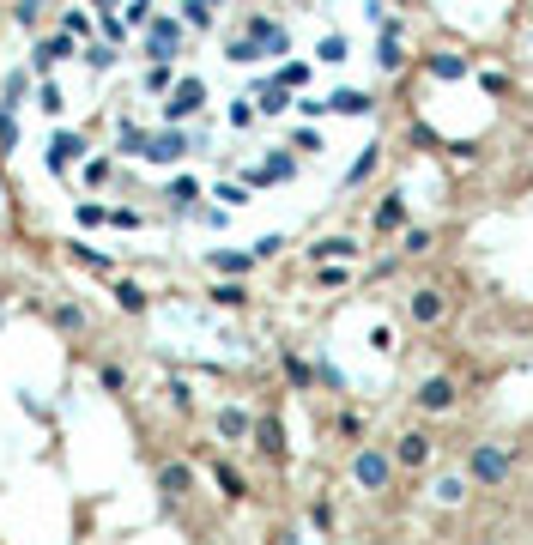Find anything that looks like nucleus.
<instances>
[{
  "label": "nucleus",
  "mask_w": 533,
  "mask_h": 545,
  "mask_svg": "<svg viewBox=\"0 0 533 545\" xmlns=\"http://www.w3.org/2000/svg\"><path fill=\"white\" fill-rule=\"evenodd\" d=\"M510 448L503 443H479L467 455V473H472V484H485V491H497V484H510Z\"/></svg>",
  "instance_id": "nucleus-1"
},
{
  "label": "nucleus",
  "mask_w": 533,
  "mask_h": 545,
  "mask_svg": "<svg viewBox=\"0 0 533 545\" xmlns=\"http://www.w3.org/2000/svg\"><path fill=\"white\" fill-rule=\"evenodd\" d=\"M351 479H358V491H388L394 455L388 448H358V455H351Z\"/></svg>",
  "instance_id": "nucleus-2"
},
{
  "label": "nucleus",
  "mask_w": 533,
  "mask_h": 545,
  "mask_svg": "<svg viewBox=\"0 0 533 545\" xmlns=\"http://www.w3.org/2000/svg\"><path fill=\"white\" fill-rule=\"evenodd\" d=\"M407 315L418 327H443V315H449V297H443V285H418L407 303Z\"/></svg>",
  "instance_id": "nucleus-3"
},
{
  "label": "nucleus",
  "mask_w": 533,
  "mask_h": 545,
  "mask_svg": "<svg viewBox=\"0 0 533 545\" xmlns=\"http://www.w3.org/2000/svg\"><path fill=\"white\" fill-rule=\"evenodd\" d=\"M176 49H182V19H152V31H145V55L152 61H176Z\"/></svg>",
  "instance_id": "nucleus-4"
},
{
  "label": "nucleus",
  "mask_w": 533,
  "mask_h": 545,
  "mask_svg": "<svg viewBox=\"0 0 533 545\" xmlns=\"http://www.w3.org/2000/svg\"><path fill=\"white\" fill-rule=\"evenodd\" d=\"M206 103V85L201 80H182V85H170V103H164V121H188L194 109Z\"/></svg>",
  "instance_id": "nucleus-5"
},
{
  "label": "nucleus",
  "mask_w": 533,
  "mask_h": 545,
  "mask_svg": "<svg viewBox=\"0 0 533 545\" xmlns=\"http://www.w3.org/2000/svg\"><path fill=\"white\" fill-rule=\"evenodd\" d=\"M431 455H436V443L425 437V430H407V437L394 443V466H412V473H418V466H431Z\"/></svg>",
  "instance_id": "nucleus-6"
},
{
  "label": "nucleus",
  "mask_w": 533,
  "mask_h": 545,
  "mask_svg": "<svg viewBox=\"0 0 533 545\" xmlns=\"http://www.w3.org/2000/svg\"><path fill=\"white\" fill-rule=\"evenodd\" d=\"M454 400H461V394H454L449 376H425V382H418V412H449Z\"/></svg>",
  "instance_id": "nucleus-7"
},
{
  "label": "nucleus",
  "mask_w": 533,
  "mask_h": 545,
  "mask_svg": "<svg viewBox=\"0 0 533 545\" xmlns=\"http://www.w3.org/2000/svg\"><path fill=\"white\" fill-rule=\"evenodd\" d=\"M255 448L266 461H285V424L279 418H255Z\"/></svg>",
  "instance_id": "nucleus-8"
},
{
  "label": "nucleus",
  "mask_w": 533,
  "mask_h": 545,
  "mask_svg": "<svg viewBox=\"0 0 533 545\" xmlns=\"http://www.w3.org/2000/svg\"><path fill=\"white\" fill-rule=\"evenodd\" d=\"M158 491H164L170 503H176V497H188V491H194V473H188L182 461H170V466H158Z\"/></svg>",
  "instance_id": "nucleus-9"
},
{
  "label": "nucleus",
  "mask_w": 533,
  "mask_h": 545,
  "mask_svg": "<svg viewBox=\"0 0 533 545\" xmlns=\"http://www.w3.org/2000/svg\"><path fill=\"white\" fill-rule=\"evenodd\" d=\"M67 55H73V42H67V37L37 42V55H31V73H42V80H49V67H55V61H67Z\"/></svg>",
  "instance_id": "nucleus-10"
},
{
  "label": "nucleus",
  "mask_w": 533,
  "mask_h": 545,
  "mask_svg": "<svg viewBox=\"0 0 533 545\" xmlns=\"http://www.w3.org/2000/svg\"><path fill=\"white\" fill-rule=\"evenodd\" d=\"M182 152H188V134H152V146H145L152 164H176Z\"/></svg>",
  "instance_id": "nucleus-11"
},
{
  "label": "nucleus",
  "mask_w": 533,
  "mask_h": 545,
  "mask_svg": "<svg viewBox=\"0 0 533 545\" xmlns=\"http://www.w3.org/2000/svg\"><path fill=\"white\" fill-rule=\"evenodd\" d=\"M425 67H431V80H467V61L454 55V49H436V55H425Z\"/></svg>",
  "instance_id": "nucleus-12"
},
{
  "label": "nucleus",
  "mask_w": 533,
  "mask_h": 545,
  "mask_svg": "<svg viewBox=\"0 0 533 545\" xmlns=\"http://www.w3.org/2000/svg\"><path fill=\"white\" fill-rule=\"evenodd\" d=\"M79 152H85V140H79V134H55V146H49V170L61 176V170H67L73 158H79Z\"/></svg>",
  "instance_id": "nucleus-13"
},
{
  "label": "nucleus",
  "mask_w": 533,
  "mask_h": 545,
  "mask_svg": "<svg viewBox=\"0 0 533 545\" xmlns=\"http://www.w3.org/2000/svg\"><path fill=\"white\" fill-rule=\"evenodd\" d=\"M358 255V242L351 237H322L315 249H309V261H351Z\"/></svg>",
  "instance_id": "nucleus-14"
},
{
  "label": "nucleus",
  "mask_w": 533,
  "mask_h": 545,
  "mask_svg": "<svg viewBox=\"0 0 533 545\" xmlns=\"http://www.w3.org/2000/svg\"><path fill=\"white\" fill-rule=\"evenodd\" d=\"M376 61H382V73H400V67H407V42H400V31H382Z\"/></svg>",
  "instance_id": "nucleus-15"
},
{
  "label": "nucleus",
  "mask_w": 533,
  "mask_h": 545,
  "mask_svg": "<svg viewBox=\"0 0 533 545\" xmlns=\"http://www.w3.org/2000/svg\"><path fill=\"white\" fill-rule=\"evenodd\" d=\"M376 230H382V237H388V230H407V201H400V194H388V201L376 206Z\"/></svg>",
  "instance_id": "nucleus-16"
},
{
  "label": "nucleus",
  "mask_w": 533,
  "mask_h": 545,
  "mask_svg": "<svg viewBox=\"0 0 533 545\" xmlns=\"http://www.w3.org/2000/svg\"><path fill=\"white\" fill-rule=\"evenodd\" d=\"M248 430H255V424H248L243 406H225V412H219V437H225V443H243Z\"/></svg>",
  "instance_id": "nucleus-17"
},
{
  "label": "nucleus",
  "mask_w": 533,
  "mask_h": 545,
  "mask_svg": "<svg viewBox=\"0 0 533 545\" xmlns=\"http://www.w3.org/2000/svg\"><path fill=\"white\" fill-rule=\"evenodd\" d=\"M145 303H152V297H145L134 279H116V309H127V315H145Z\"/></svg>",
  "instance_id": "nucleus-18"
},
{
  "label": "nucleus",
  "mask_w": 533,
  "mask_h": 545,
  "mask_svg": "<svg viewBox=\"0 0 533 545\" xmlns=\"http://www.w3.org/2000/svg\"><path fill=\"white\" fill-rule=\"evenodd\" d=\"M212 479H219V491H225L230 503H243V497H248V484H243V473H237V466L219 461V466H212Z\"/></svg>",
  "instance_id": "nucleus-19"
},
{
  "label": "nucleus",
  "mask_w": 533,
  "mask_h": 545,
  "mask_svg": "<svg viewBox=\"0 0 533 545\" xmlns=\"http://www.w3.org/2000/svg\"><path fill=\"white\" fill-rule=\"evenodd\" d=\"M49 322L61 327V334H85V309H79V303H55V309H49Z\"/></svg>",
  "instance_id": "nucleus-20"
},
{
  "label": "nucleus",
  "mask_w": 533,
  "mask_h": 545,
  "mask_svg": "<svg viewBox=\"0 0 533 545\" xmlns=\"http://www.w3.org/2000/svg\"><path fill=\"white\" fill-rule=\"evenodd\" d=\"M212 267H219L225 279H243L248 267H255V255H230V249H212Z\"/></svg>",
  "instance_id": "nucleus-21"
},
{
  "label": "nucleus",
  "mask_w": 533,
  "mask_h": 545,
  "mask_svg": "<svg viewBox=\"0 0 533 545\" xmlns=\"http://www.w3.org/2000/svg\"><path fill=\"white\" fill-rule=\"evenodd\" d=\"M328 109H333V116H369V98H364V91H333Z\"/></svg>",
  "instance_id": "nucleus-22"
},
{
  "label": "nucleus",
  "mask_w": 533,
  "mask_h": 545,
  "mask_svg": "<svg viewBox=\"0 0 533 545\" xmlns=\"http://www.w3.org/2000/svg\"><path fill=\"white\" fill-rule=\"evenodd\" d=\"M206 297L219 303V309H243V303H248V291H243V285H237V279H225V285H212Z\"/></svg>",
  "instance_id": "nucleus-23"
},
{
  "label": "nucleus",
  "mask_w": 533,
  "mask_h": 545,
  "mask_svg": "<svg viewBox=\"0 0 533 545\" xmlns=\"http://www.w3.org/2000/svg\"><path fill=\"white\" fill-rule=\"evenodd\" d=\"M436 503H467V479H454V473H443V479H436Z\"/></svg>",
  "instance_id": "nucleus-24"
},
{
  "label": "nucleus",
  "mask_w": 533,
  "mask_h": 545,
  "mask_svg": "<svg viewBox=\"0 0 533 545\" xmlns=\"http://www.w3.org/2000/svg\"><path fill=\"white\" fill-rule=\"evenodd\" d=\"M279 109H291V85L273 80V85L261 91V116H279Z\"/></svg>",
  "instance_id": "nucleus-25"
},
{
  "label": "nucleus",
  "mask_w": 533,
  "mask_h": 545,
  "mask_svg": "<svg viewBox=\"0 0 533 545\" xmlns=\"http://www.w3.org/2000/svg\"><path fill=\"white\" fill-rule=\"evenodd\" d=\"M225 61H237V67H248V61H261V42H255V37H230Z\"/></svg>",
  "instance_id": "nucleus-26"
},
{
  "label": "nucleus",
  "mask_w": 533,
  "mask_h": 545,
  "mask_svg": "<svg viewBox=\"0 0 533 545\" xmlns=\"http://www.w3.org/2000/svg\"><path fill=\"white\" fill-rule=\"evenodd\" d=\"M376 158H382V146H364V158H358V164L346 170V188H358V182H364L369 170H376Z\"/></svg>",
  "instance_id": "nucleus-27"
},
{
  "label": "nucleus",
  "mask_w": 533,
  "mask_h": 545,
  "mask_svg": "<svg viewBox=\"0 0 533 545\" xmlns=\"http://www.w3.org/2000/svg\"><path fill=\"white\" fill-rule=\"evenodd\" d=\"M145 146H152L145 127H122V152H127V158H145Z\"/></svg>",
  "instance_id": "nucleus-28"
},
{
  "label": "nucleus",
  "mask_w": 533,
  "mask_h": 545,
  "mask_svg": "<svg viewBox=\"0 0 533 545\" xmlns=\"http://www.w3.org/2000/svg\"><path fill=\"white\" fill-rule=\"evenodd\" d=\"M182 19L206 31V24H212V0H188V6H182Z\"/></svg>",
  "instance_id": "nucleus-29"
},
{
  "label": "nucleus",
  "mask_w": 533,
  "mask_h": 545,
  "mask_svg": "<svg viewBox=\"0 0 533 545\" xmlns=\"http://www.w3.org/2000/svg\"><path fill=\"white\" fill-rule=\"evenodd\" d=\"M42 6H49V0H13V19H19V24H37Z\"/></svg>",
  "instance_id": "nucleus-30"
},
{
  "label": "nucleus",
  "mask_w": 533,
  "mask_h": 545,
  "mask_svg": "<svg viewBox=\"0 0 533 545\" xmlns=\"http://www.w3.org/2000/svg\"><path fill=\"white\" fill-rule=\"evenodd\" d=\"M285 376H291V382H297V388H309V382H315V370H309L304 358H285Z\"/></svg>",
  "instance_id": "nucleus-31"
},
{
  "label": "nucleus",
  "mask_w": 533,
  "mask_h": 545,
  "mask_svg": "<svg viewBox=\"0 0 533 545\" xmlns=\"http://www.w3.org/2000/svg\"><path fill=\"white\" fill-rule=\"evenodd\" d=\"M98 382L109 388V394H122V388H127V376H122V370H116V363H103V370H98Z\"/></svg>",
  "instance_id": "nucleus-32"
},
{
  "label": "nucleus",
  "mask_w": 533,
  "mask_h": 545,
  "mask_svg": "<svg viewBox=\"0 0 533 545\" xmlns=\"http://www.w3.org/2000/svg\"><path fill=\"white\" fill-rule=\"evenodd\" d=\"M315 55H322V61H346V37H322Z\"/></svg>",
  "instance_id": "nucleus-33"
},
{
  "label": "nucleus",
  "mask_w": 533,
  "mask_h": 545,
  "mask_svg": "<svg viewBox=\"0 0 533 545\" xmlns=\"http://www.w3.org/2000/svg\"><path fill=\"white\" fill-rule=\"evenodd\" d=\"M407 255H431V230H407Z\"/></svg>",
  "instance_id": "nucleus-34"
},
{
  "label": "nucleus",
  "mask_w": 533,
  "mask_h": 545,
  "mask_svg": "<svg viewBox=\"0 0 533 545\" xmlns=\"http://www.w3.org/2000/svg\"><path fill=\"white\" fill-rule=\"evenodd\" d=\"M194 194H201V188H194V182H176V188H170V206H188V201H194Z\"/></svg>",
  "instance_id": "nucleus-35"
},
{
  "label": "nucleus",
  "mask_w": 533,
  "mask_h": 545,
  "mask_svg": "<svg viewBox=\"0 0 533 545\" xmlns=\"http://www.w3.org/2000/svg\"><path fill=\"white\" fill-rule=\"evenodd\" d=\"M145 85H152V91H170V61H158V67L145 73Z\"/></svg>",
  "instance_id": "nucleus-36"
},
{
  "label": "nucleus",
  "mask_w": 533,
  "mask_h": 545,
  "mask_svg": "<svg viewBox=\"0 0 533 545\" xmlns=\"http://www.w3.org/2000/svg\"><path fill=\"white\" fill-rule=\"evenodd\" d=\"M85 61H91V67L103 73V67H116V49H103V42H98V49H85Z\"/></svg>",
  "instance_id": "nucleus-37"
},
{
  "label": "nucleus",
  "mask_w": 533,
  "mask_h": 545,
  "mask_svg": "<svg viewBox=\"0 0 533 545\" xmlns=\"http://www.w3.org/2000/svg\"><path fill=\"white\" fill-rule=\"evenodd\" d=\"M13 140H19V134H13V116H6V103H0V152H13Z\"/></svg>",
  "instance_id": "nucleus-38"
},
{
  "label": "nucleus",
  "mask_w": 533,
  "mask_h": 545,
  "mask_svg": "<svg viewBox=\"0 0 533 545\" xmlns=\"http://www.w3.org/2000/svg\"><path fill=\"white\" fill-rule=\"evenodd\" d=\"M42 109H49V116H61V109H67V103H61V91H55L49 80H42Z\"/></svg>",
  "instance_id": "nucleus-39"
},
{
  "label": "nucleus",
  "mask_w": 533,
  "mask_h": 545,
  "mask_svg": "<svg viewBox=\"0 0 533 545\" xmlns=\"http://www.w3.org/2000/svg\"><path fill=\"white\" fill-rule=\"evenodd\" d=\"M279 249H285V242H279V237H261V242H255V261H273Z\"/></svg>",
  "instance_id": "nucleus-40"
},
{
  "label": "nucleus",
  "mask_w": 533,
  "mask_h": 545,
  "mask_svg": "<svg viewBox=\"0 0 533 545\" xmlns=\"http://www.w3.org/2000/svg\"><path fill=\"white\" fill-rule=\"evenodd\" d=\"M152 19V0H134V6H127V24H145Z\"/></svg>",
  "instance_id": "nucleus-41"
},
{
  "label": "nucleus",
  "mask_w": 533,
  "mask_h": 545,
  "mask_svg": "<svg viewBox=\"0 0 533 545\" xmlns=\"http://www.w3.org/2000/svg\"><path fill=\"white\" fill-rule=\"evenodd\" d=\"M103 6H109V0H103Z\"/></svg>",
  "instance_id": "nucleus-42"
}]
</instances>
